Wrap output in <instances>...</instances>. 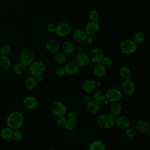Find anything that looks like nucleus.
<instances>
[{
  "label": "nucleus",
  "mask_w": 150,
  "mask_h": 150,
  "mask_svg": "<svg viewBox=\"0 0 150 150\" xmlns=\"http://www.w3.org/2000/svg\"><path fill=\"white\" fill-rule=\"evenodd\" d=\"M36 79H37V80H38V82H40V81H41L43 80L42 76H39V77H36Z\"/></svg>",
  "instance_id": "46"
},
{
  "label": "nucleus",
  "mask_w": 150,
  "mask_h": 150,
  "mask_svg": "<svg viewBox=\"0 0 150 150\" xmlns=\"http://www.w3.org/2000/svg\"><path fill=\"white\" fill-rule=\"evenodd\" d=\"M94 99L95 101L99 103H102L106 99L105 94L101 90H98L95 92L94 94Z\"/></svg>",
  "instance_id": "31"
},
{
  "label": "nucleus",
  "mask_w": 150,
  "mask_h": 150,
  "mask_svg": "<svg viewBox=\"0 0 150 150\" xmlns=\"http://www.w3.org/2000/svg\"><path fill=\"white\" fill-rule=\"evenodd\" d=\"M11 66V61L7 55L0 56V69L4 71L8 70Z\"/></svg>",
  "instance_id": "22"
},
{
  "label": "nucleus",
  "mask_w": 150,
  "mask_h": 150,
  "mask_svg": "<svg viewBox=\"0 0 150 150\" xmlns=\"http://www.w3.org/2000/svg\"><path fill=\"white\" fill-rule=\"evenodd\" d=\"M26 66L22 63H16L13 67V71L15 74L18 75H21L23 74L26 71Z\"/></svg>",
  "instance_id": "29"
},
{
  "label": "nucleus",
  "mask_w": 150,
  "mask_h": 150,
  "mask_svg": "<svg viewBox=\"0 0 150 150\" xmlns=\"http://www.w3.org/2000/svg\"><path fill=\"white\" fill-rule=\"evenodd\" d=\"M22 137H23V132L20 129V128L13 129L12 136V139L13 141H19L21 140Z\"/></svg>",
  "instance_id": "34"
},
{
  "label": "nucleus",
  "mask_w": 150,
  "mask_h": 150,
  "mask_svg": "<svg viewBox=\"0 0 150 150\" xmlns=\"http://www.w3.org/2000/svg\"><path fill=\"white\" fill-rule=\"evenodd\" d=\"M106 146L104 142L101 140L92 141L88 146V150H105Z\"/></svg>",
  "instance_id": "24"
},
{
  "label": "nucleus",
  "mask_w": 150,
  "mask_h": 150,
  "mask_svg": "<svg viewBox=\"0 0 150 150\" xmlns=\"http://www.w3.org/2000/svg\"><path fill=\"white\" fill-rule=\"evenodd\" d=\"M96 83L93 79H87L82 84L81 88L83 90L87 93L93 92L96 88Z\"/></svg>",
  "instance_id": "18"
},
{
  "label": "nucleus",
  "mask_w": 150,
  "mask_h": 150,
  "mask_svg": "<svg viewBox=\"0 0 150 150\" xmlns=\"http://www.w3.org/2000/svg\"><path fill=\"white\" fill-rule=\"evenodd\" d=\"M46 50L50 53L56 54L59 52L60 49V45L59 43L54 39H50L47 41L45 44Z\"/></svg>",
  "instance_id": "15"
},
{
  "label": "nucleus",
  "mask_w": 150,
  "mask_h": 150,
  "mask_svg": "<svg viewBox=\"0 0 150 150\" xmlns=\"http://www.w3.org/2000/svg\"><path fill=\"white\" fill-rule=\"evenodd\" d=\"M47 30L50 33H54L56 29V25L53 23H50L47 25Z\"/></svg>",
  "instance_id": "40"
},
{
  "label": "nucleus",
  "mask_w": 150,
  "mask_h": 150,
  "mask_svg": "<svg viewBox=\"0 0 150 150\" xmlns=\"http://www.w3.org/2000/svg\"><path fill=\"white\" fill-rule=\"evenodd\" d=\"M90 60V62H92L94 63H101L103 58L104 56V54L103 51L98 48L94 47L92 49L88 54Z\"/></svg>",
  "instance_id": "8"
},
{
  "label": "nucleus",
  "mask_w": 150,
  "mask_h": 150,
  "mask_svg": "<svg viewBox=\"0 0 150 150\" xmlns=\"http://www.w3.org/2000/svg\"><path fill=\"white\" fill-rule=\"evenodd\" d=\"M79 66L76 63V62H68L64 67L66 74L69 75H73L76 74L79 70Z\"/></svg>",
  "instance_id": "19"
},
{
  "label": "nucleus",
  "mask_w": 150,
  "mask_h": 150,
  "mask_svg": "<svg viewBox=\"0 0 150 150\" xmlns=\"http://www.w3.org/2000/svg\"><path fill=\"white\" fill-rule=\"evenodd\" d=\"M100 30V25L97 22L89 21L85 25L84 31L87 36H94Z\"/></svg>",
  "instance_id": "9"
},
{
  "label": "nucleus",
  "mask_w": 150,
  "mask_h": 150,
  "mask_svg": "<svg viewBox=\"0 0 150 150\" xmlns=\"http://www.w3.org/2000/svg\"><path fill=\"white\" fill-rule=\"evenodd\" d=\"M38 80L36 77L33 76H30L28 77L25 81V86L28 90H33L37 86Z\"/></svg>",
  "instance_id": "25"
},
{
  "label": "nucleus",
  "mask_w": 150,
  "mask_h": 150,
  "mask_svg": "<svg viewBox=\"0 0 150 150\" xmlns=\"http://www.w3.org/2000/svg\"><path fill=\"white\" fill-rule=\"evenodd\" d=\"M24 121V115L19 111L12 112L6 118V124L12 129L20 128L23 125Z\"/></svg>",
  "instance_id": "1"
},
{
  "label": "nucleus",
  "mask_w": 150,
  "mask_h": 150,
  "mask_svg": "<svg viewBox=\"0 0 150 150\" xmlns=\"http://www.w3.org/2000/svg\"><path fill=\"white\" fill-rule=\"evenodd\" d=\"M145 39V36L144 33L141 32H137L134 36V41L137 43H142Z\"/></svg>",
  "instance_id": "35"
},
{
  "label": "nucleus",
  "mask_w": 150,
  "mask_h": 150,
  "mask_svg": "<svg viewBox=\"0 0 150 150\" xmlns=\"http://www.w3.org/2000/svg\"><path fill=\"white\" fill-rule=\"evenodd\" d=\"M38 99L33 96H27L23 100V105L28 110H33L38 105Z\"/></svg>",
  "instance_id": "12"
},
{
  "label": "nucleus",
  "mask_w": 150,
  "mask_h": 150,
  "mask_svg": "<svg viewBox=\"0 0 150 150\" xmlns=\"http://www.w3.org/2000/svg\"><path fill=\"white\" fill-rule=\"evenodd\" d=\"M75 62L79 66V67H86L90 64V60L87 54L82 52L77 54Z\"/></svg>",
  "instance_id": "14"
},
{
  "label": "nucleus",
  "mask_w": 150,
  "mask_h": 150,
  "mask_svg": "<svg viewBox=\"0 0 150 150\" xmlns=\"http://www.w3.org/2000/svg\"><path fill=\"white\" fill-rule=\"evenodd\" d=\"M121 90L124 94L131 96L135 92L136 86L131 79L124 80L121 85Z\"/></svg>",
  "instance_id": "7"
},
{
  "label": "nucleus",
  "mask_w": 150,
  "mask_h": 150,
  "mask_svg": "<svg viewBox=\"0 0 150 150\" xmlns=\"http://www.w3.org/2000/svg\"><path fill=\"white\" fill-rule=\"evenodd\" d=\"M96 87H100L101 85V83L100 81H96Z\"/></svg>",
  "instance_id": "48"
},
{
  "label": "nucleus",
  "mask_w": 150,
  "mask_h": 150,
  "mask_svg": "<svg viewBox=\"0 0 150 150\" xmlns=\"http://www.w3.org/2000/svg\"><path fill=\"white\" fill-rule=\"evenodd\" d=\"M105 98L110 103L119 102L122 98V91L116 88H110L105 93Z\"/></svg>",
  "instance_id": "5"
},
{
  "label": "nucleus",
  "mask_w": 150,
  "mask_h": 150,
  "mask_svg": "<svg viewBox=\"0 0 150 150\" xmlns=\"http://www.w3.org/2000/svg\"><path fill=\"white\" fill-rule=\"evenodd\" d=\"M67 118L64 115L57 117L56 120V124L59 127H64L66 124Z\"/></svg>",
  "instance_id": "39"
},
{
  "label": "nucleus",
  "mask_w": 150,
  "mask_h": 150,
  "mask_svg": "<svg viewBox=\"0 0 150 150\" xmlns=\"http://www.w3.org/2000/svg\"><path fill=\"white\" fill-rule=\"evenodd\" d=\"M77 117V113L74 111H70L68 114H67V118H70V119H76Z\"/></svg>",
  "instance_id": "42"
},
{
  "label": "nucleus",
  "mask_w": 150,
  "mask_h": 150,
  "mask_svg": "<svg viewBox=\"0 0 150 150\" xmlns=\"http://www.w3.org/2000/svg\"><path fill=\"white\" fill-rule=\"evenodd\" d=\"M13 131L12 128L9 127L3 128L0 132V135L1 138L4 139H9L12 138Z\"/></svg>",
  "instance_id": "28"
},
{
  "label": "nucleus",
  "mask_w": 150,
  "mask_h": 150,
  "mask_svg": "<svg viewBox=\"0 0 150 150\" xmlns=\"http://www.w3.org/2000/svg\"><path fill=\"white\" fill-rule=\"evenodd\" d=\"M54 60L56 63L58 64H63L66 61V57L64 54L60 52H57V53L54 54Z\"/></svg>",
  "instance_id": "32"
},
{
  "label": "nucleus",
  "mask_w": 150,
  "mask_h": 150,
  "mask_svg": "<svg viewBox=\"0 0 150 150\" xmlns=\"http://www.w3.org/2000/svg\"><path fill=\"white\" fill-rule=\"evenodd\" d=\"M103 103H104V104L106 105H108V104H109L110 103V102H109V101H108L107 100H106V99H105V100L104 101V102H103Z\"/></svg>",
  "instance_id": "47"
},
{
  "label": "nucleus",
  "mask_w": 150,
  "mask_h": 150,
  "mask_svg": "<svg viewBox=\"0 0 150 150\" xmlns=\"http://www.w3.org/2000/svg\"><path fill=\"white\" fill-rule=\"evenodd\" d=\"M115 124H116L119 128L125 130L130 127L131 121L127 116L124 115H120L117 116V118L115 119Z\"/></svg>",
  "instance_id": "13"
},
{
  "label": "nucleus",
  "mask_w": 150,
  "mask_h": 150,
  "mask_svg": "<svg viewBox=\"0 0 150 150\" xmlns=\"http://www.w3.org/2000/svg\"><path fill=\"white\" fill-rule=\"evenodd\" d=\"M137 135V131L135 129L132 127H128L125 129V137L129 139H134Z\"/></svg>",
  "instance_id": "33"
},
{
  "label": "nucleus",
  "mask_w": 150,
  "mask_h": 150,
  "mask_svg": "<svg viewBox=\"0 0 150 150\" xmlns=\"http://www.w3.org/2000/svg\"><path fill=\"white\" fill-rule=\"evenodd\" d=\"M50 110L55 116H62L66 114L67 112V107L64 103L60 101H56L51 104Z\"/></svg>",
  "instance_id": "6"
},
{
  "label": "nucleus",
  "mask_w": 150,
  "mask_h": 150,
  "mask_svg": "<svg viewBox=\"0 0 150 150\" xmlns=\"http://www.w3.org/2000/svg\"><path fill=\"white\" fill-rule=\"evenodd\" d=\"M115 117L110 113H103L97 118V124L103 129H110L115 125Z\"/></svg>",
  "instance_id": "2"
},
{
  "label": "nucleus",
  "mask_w": 150,
  "mask_h": 150,
  "mask_svg": "<svg viewBox=\"0 0 150 150\" xmlns=\"http://www.w3.org/2000/svg\"><path fill=\"white\" fill-rule=\"evenodd\" d=\"M88 17L90 21L93 22H97L99 19V13L96 10H91L88 12Z\"/></svg>",
  "instance_id": "37"
},
{
  "label": "nucleus",
  "mask_w": 150,
  "mask_h": 150,
  "mask_svg": "<svg viewBox=\"0 0 150 150\" xmlns=\"http://www.w3.org/2000/svg\"><path fill=\"white\" fill-rule=\"evenodd\" d=\"M21 63L26 66H29L34 61V54L29 50L23 51L20 56Z\"/></svg>",
  "instance_id": "11"
},
{
  "label": "nucleus",
  "mask_w": 150,
  "mask_h": 150,
  "mask_svg": "<svg viewBox=\"0 0 150 150\" xmlns=\"http://www.w3.org/2000/svg\"><path fill=\"white\" fill-rule=\"evenodd\" d=\"M86 43L88 45H91L93 44V42H94V39H93V37L92 36H87L85 41Z\"/></svg>",
  "instance_id": "43"
},
{
  "label": "nucleus",
  "mask_w": 150,
  "mask_h": 150,
  "mask_svg": "<svg viewBox=\"0 0 150 150\" xmlns=\"http://www.w3.org/2000/svg\"><path fill=\"white\" fill-rule=\"evenodd\" d=\"M71 30V27L69 23L67 22H62L56 26L55 33L60 37H64L70 33Z\"/></svg>",
  "instance_id": "10"
},
{
  "label": "nucleus",
  "mask_w": 150,
  "mask_h": 150,
  "mask_svg": "<svg viewBox=\"0 0 150 150\" xmlns=\"http://www.w3.org/2000/svg\"><path fill=\"white\" fill-rule=\"evenodd\" d=\"M49 150H55V149H49Z\"/></svg>",
  "instance_id": "49"
},
{
  "label": "nucleus",
  "mask_w": 150,
  "mask_h": 150,
  "mask_svg": "<svg viewBox=\"0 0 150 150\" xmlns=\"http://www.w3.org/2000/svg\"><path fill=\"white\" fill-rule=\"evenodd\" d=\"M11 49L12 47L9 44L5 43L0 47V54L1 55H7L11 52Z\"/></svg>",
  "instance_id": "36"
},
{
  "label": "nucleus",
  "mask_w": 150,
  "mask_h": 150,
  "mask_svg": "<svg viewBox=\"0 0 150 150\" xmlns=\"http://www.w3.org/2000/svg\"><path fill=\"white\" fill-rule=\"evenodd\" d=\"M87 35L85 31L82 29H77L74 30L72 34V38L74 41L77 43L84 42Z\"/></svg>",
  "instance_id": "20"
},
{
  "label": "nucleus",
  "mask_w": 150,
  "mask_h": 150,
  "mask_svg": "<svg viewBox=\"0 0 150 150\" xmlns=\"http://www.w3.org/2000/svg\"><path fill=\"white\" fill-rule=\"evenodd\" d=\"M107 72V68L105 67L101 63H95L93 69V74L98 78H102L105 76Z\"/></svg>",
  "instance_id": "17"
},
{
  "label": "nucleus",
  "mask_w": 150,
  "mask_h": 150,
  "mask_svg": "<svg viewBox=\"0 0 150 150\" xmlns=\"http://www.w3.org/2000/svg\"><path fill=\"white\" fill-rule=\"evenodd\" d=\"M76 52L77 53H80L83 52V49L81 46H78L76 49Z\"/></svg>",
  "instance_id": "45"
},
{
  "label": "nucleus",
  "mask_w": 150,
  "mask_h": 150,
  "mask_svg": "<svg viewBox=\"0 0 150 150\" xmlns=\"http://www.w3.org/2000/svg\"><path fill=\"white\" fill-rule=\"evenodd\" d=\"M90 100H91V99H90V97H89V96L86 95V96H83V101L84 103H85L87 104Z\"/></svg>",
  "instance_id": "44"
},
{
  "label": "nucleus",
  "mask_w": 150,
  "mask_h": 150,
  "mask_svg": "<svg viewBox=\"0 0 150 150\" xmlns=\"http://www.w3.org/2000/svg\"><path fill=\"white\" fill-rule=\"evenodd\" d=\"M120 50L125 54H131L137 49V44L132 40L125 39L122 40L120 45Z\"/></svg>",
  "instance_id": "4"
},
{
  "label": "nucleus",
  "mask_w": 150,
  "mask_h": 150,
  "mask_svg": "<svg viewBox=\"0 0 150 150\" xmlns=\"http://www.w3.org/2000/svg\"><path fill=\"white\" fill-rule=\"evenodd\" d=\"M77 125V122L76 119H70L67 118L66 124L65 125V128L67 130L71 131L74 130Z\"/></svg>",
  "instance_id": "30"
},
{
  "label": "nucleus",
  "mask_w": 150,
  "mask_h": 150,
  "mask_svg": "<svg viewBox=\"0 0 150 150\" xmlns=\"http://www.w3.org/2000/svg\"><path fill=\"white\" fill-rule=\"evenodd\" d=\"M46 70V65L43 61H33L29 66V71L30 74L35 77L42 76Z\"/></svg>",
  "instance_id": "3"
},
{
  "label": "nucleus",
  "mask_w": 150,
  "mask_h": 150,
  "mask_svg": "<svg viewBox=\"0 0 150 150\" xmlns=\"http://www.w3.org/2000/svg\"><path fill=\"white\" fill-rule=\"evenodd\" d=\"M101 63L106 68L110 67L113 64V60L111 57L109 56H104L103 58Z\"/></svg>",
  "instance_id": "38"
},
{
  "label": "nucleus",
  "mask_w": 150,
  "mask_h": 150,
  "mask_svg": "<svg viewBox=\"0 0 150 150\" xmlns=\"http://www.w3.org/2000/svg\"><path fill=\"white\" fill-rule=\"evenodd\" d=\"M86 107L88 112H90L91 114H97L100 111L101 108L100 103L95 101L94 100H90L87 103Z\"/></svg>",
  "instance_id": "21"
},
{
  "label": "nucleus",
  "mask_w": 150,
  "mask_h": 150,
  "mask_svg": "<svg viewBox=\"0 0 150 150\" xmlns=\"http://www.w3.org/2000/svg\"><path fill=\"white\" fill-rule=\"evenodd\" d=\"M118 74L121 78L124 80L131 79V71L129 68L126 66H122L118 70Z\"/></svg>",
  "instance_id": "23"
},
{
  "label": "nucleus",
  "mask_w": 150,
  "mask_h": 150,
  "mask_svg": "<svg viewBox=\"0 0 150 150\" xmlns=\"http://www.w3.org/2000/svg\"><path fill=\"white\" fill-rule=\"evenodd\" d=\"M62 48L63 52L67 54H72L75 50L74 45L69 41L64 42L62 45Z\"/></svg>",
  "instance_id": "27"
},
{
  "label": "nucleus",
  "mask_w": 150,
  "mask_h": 150,
  "mask_svg": "<svg viewBox=\"0 0 150 150\" xmlns=\"http://www.w3.org/2000/svg\"><path fill=\"white\" fill-rule=\"evenodd\" d=\"M110 114L112 115L114 117L118 116L121 114L122 106L119 103V102L113 103L110 106Z\"/></svg>",
  "instance_id": "26"
},
{
  "label": "nucleus",
  "mask_w": 150,
  "mask_h": 150,
  "mask_svg": "<svg viewBox=\"0 0 150 150\" xmlns=\"http://www.w3.org/2000/svg\"><path fill=\"white\" fill-rule=\"evenodd\" d=\"M135 130L137 132L144 134H146L148 131H149L150 126L148 122L144 120H140L137 121L135 124Z\"/></svg>",
  "instance_id": "16"
},
{
  "label": "nucleus",
  "mask_w": 150,
  "mask_h": 150,
  "mask_svg": "<svg viewBox=\"0 0 150 150\" xmlns=\"http://www.w3.org/2000/svg\"><path fill=\"white\" fill-rule=\"evenodd\" d=\"M56 74L59 77H64L66 74V72H65V70H64V68H63V67L58 68L56 71Z\"/></svg>",
  "instance_id": "41"
}]
</instances>
